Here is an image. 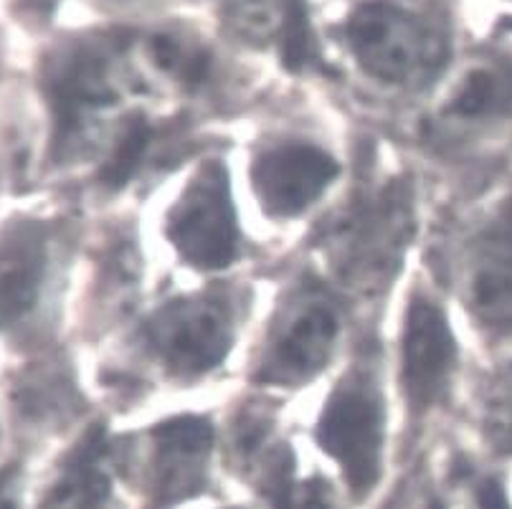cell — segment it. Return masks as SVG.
<instances>
[{"label":"cell","mask_w":512,"mask_h":509,"mask_svg":"<svg viewBox=\"0 0 512 509\" xmlns=\"http://www.w3.org/2000/svg\"><path fill=\"white\" fill-rule=\"evenodd\" d=\"M102 449V431H94L77 451V461H71L66 477L49 494L44 509H107L112 484L97 464Z\"/></svg>","instance_id":"11"},{"label":"cell","mask_w":512,"mask_h":509,"mask_svg":"<svg viewBox=\"0 0 512 509\" xmlns=\"http://www.w3.org/2000/svg\"><path fill=\"white\" fill-rule=\"evenodd\" d=\"M150 140H153V127H150V122L145 117H135V120L127 122L125 135L117 142L115 152H112V158L102 168L99 180L112 190L127 185V180L135 175L142 155L148 152Z\"/></svg>","instance_id":"15"},{"label":"cell","mask_w":512,"mask_h":509,"mask_svg":"<svg viewBox=\"0 0 512 509\" xmlns=\"http://www.w3.org/2000/svg\"><path fill=\"white\" fill-rule=\"evenodd\" d=\"M168 239L198 269H224L236 256L239 226L224 165L196 175L168 221Z\"/></svg>","instance_id":"2"},{"label":"cell","mask_w":512,"mask_h":509,"mask_svg":"<svg viewBox=\"0 0 512 509\" xmlns=\"http://www.w3.org/2000/svg\"><path fill=\"white\" fill-rule=\"evenodd\" d=\"M158 454L186 456V459H206L213 444V428L206 418L183 416L170 418L153 428Z\"/></svg>","instance_id":"14"},{"label":"cell","mask_w":512,"mask_h":509,"mask_svg":"<svg viewBox=\"0 0 512 509\" xmlns=\"http://www.w3.org/2000/svg\"><path fill=\"white\" fill-rule=\"evenodd\" d=\"M345 41L365 71L391 84L434 79L449 54L447 33L396 0H371L353 11Z\"/></svg>","instance_id":"1"},{"label":"cell","mask_w":512,"mask_h":509,"mask_svg":"<svg viewBox=\"0 0 512 509\" xmlns=\"http://www.w3.org/2000/svg\"><path fill=\"white\" fill-rule=\"evenodd\" d=\"M490 426L500 449L512 454V373L502 378L497 396L492 398Z\"/></svg>","instance_id":"17"},{"label":"cell","mask_w":512,"mask_h":509,"mask_svg":"<svg viewBox=\"0 0 512 509\" xmlns=\"http://www.w3.org/2000/svg\"><path fill=\"white\" fill-rule=\"evenodd\" d=\"M56 114V135L69 137L92 112L112 107L117 89L112 82V54L104 46H77L59 56L46 79Z\"/></svg>","instance_id":"6"},{"label":"cell","mask_w":512,"mask_h":509,"mask_svg":"<svg viewBox=\"0 0 512 509\" xmlns=\"http://www.w3.org/2000/svg\"><path fill=\"white\" fill-rule=\"evenodd\" d=\"M320 446L345 469L355 494H368L381 474L383 413L365 390H340L317 426Z\"/></svg>","instance_id":"4"},{"label":"cell","mask_w":512,"mask_h":509,"mask_svg":"<svg viewBox=\"0 0 512 509\" xmlns=\"http://www.w3.org/2000/svg\"><path fill=\"white\" fill-rule=\"evenodd\" d=\"M148 51L160 71L183 84H201L211 66V56L178 33H155Z\"/></svg>","instance_id":"13"},{"label":"cell","mask_w":512,"mask_h":509,"mask_svg":"<svg viewBox=\"0 0 512 509\" xmlns=\"http://www.w3.org/2000/svg\"><path fill=\"white\" fill-rule=\"evenodd\" d=\"M295 509H338L333 489L327 487L325 479H310L302 484L300 494L295 492Z\"/></svg>","instance_id":"18"},{"label":"cell","mask_w":512,"mask_h":509,"mask_svg":"<svg viewBox=\"0 0 512 509\" xmlns=\"http://www.w3.org/2000/svg\"><path fill=\"white\" fill-rule=\"evenodd\" d=\"M148 337L175 375H203L229 355L231 320L211 299H180L150 322Z\"/></svg>","instance_id":"3"},{"label":"cell","mask_w":512,"mask_h":509,"mask_svg":"<svg viewBox=\"0 0 512 509\" xmlns=\"http://www.w3.org/2000/svg\"><path fill=\"white\" fill-rule=\"evenodd\" d=\"M0 509H18L16 499L8 494V482H6V474H0Z\"/></svg>","instance_id":"20"},{"label":"cell","mask_w":512,"mask_h":509,"mask_svg":"<svg viewBox=\"0 0 512 509\" xmlns=\"http://www.w3.org/2000/svg\"><path fill=\"white\" fill-rule=\"evenodd\" d=\"M449 112L469 120L512 114V64L500 61L474 69L454 94Z\"/></svg>","instance_id":"12"},{"label":"cell","mask_w":512,"mask_h":509,"mask_svg":"<svg viewBox=\"0 0 512 509\" xmlns=\"http://www.w3.org/2000/svg\"><path fill=\"white\" fill-rule=\"evenodd\" d=\"M44 271V239L21 228L0 251V325L18 320L33 307Z\"/></svg>","instance_id":"10"},{"label":"cell","mask_w":512,"mask_h":509,"mask_svg":"<svg viewBox=\"0 0 512 509\" xmlns=\"http://www.w3.org/2000/svg\"><path fill=\"white\" fill-rule=\"evenodd\" d=\"M477 502H480L482 509H510L505 489L495 479H487V482L480 484V489H477Z\"/></svg>","instance_id":"19"},{"label":"cell","mask_w":512,"mask_h":509,"mask_svg":"<svg viewBox=\"0 0 512 509\" xmlns=\"http://www.w3.org/2000/svg\"><path fill=\"white\" fill-rule=\"evenodd\" d=\"M457 363V340L442 309L416 299L406 317L404 385L416 408H429L447 388Z\"/></svg>","instance_id":"7"},{"label":"cell","mask_w":512,"mask_h":509,"mask_svg":"<svg viewBox=\"0 0 512 509\" xmlns=\"http://www.w3.org/2000/svg\"><path fill=\"white\" fill-rule=\"evenodd\" d=\"M282 61L289 71H305L317 61L315 33H312L307 0H287L282 26Z\"/></svg>","instance_id":"16"},{"label":"cell","mask_w":512,"mask_h":509,"mask_svg":"<svg viewBox=\"0 0 512 509\" xmlns=\"http://www.w3.org/2000/svg\"><path fill=\"white\" fill-rule=\"evenodd\" d=\"M469 302L477 320L500 335H512V198L477 246Z\"/></svg>","instance_id":"8"},{"label":"cell","mask_w":512,"mask_h":509,"mask_svg":"<svg viewBox=\"0 0 512 509\" xmlns=\"http://www.w3.org/2000/svg\"><path fill=\"white\" fill-rule=\"evenodd\" d=\"M251 175L256 195L269 213L297 216L333 183L338 163L320 147L287 142L259 155Z\"/></svg>","instance_id":"5"},{"label":"cell","mask_w":512,"mask_h":509,"mask_svg":"<svg viewBox=\"0 0 512 509\" xmlns=\"http://www.w3.org/2000/svg\"><path fill=\"white\" fill-rule=\"evenodd\" d=\"M340 320L330 302L312 299L284 325L282 337L272 352V363L267 368V378L274 380H305L315 375L327 363L335 347Z\"/></svg>","instance_id":"9"}]
</instances>
